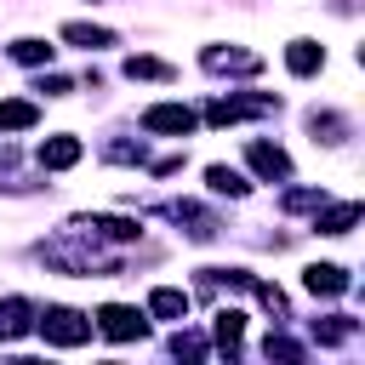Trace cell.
Here are the masks:
<instances>
[{
    "label": "cell",
    "instance_id": "6da1fadb",
    "mask_svg": "<svg viewBox=\"0 0 365 365\" xmlns=\"http://www.w3.org/2000/svg\"><path fill=\"white\" fill-rule=\"evenodd\" d=\"M91 319L80 314V308H46L40 314V336L46 342H57V348H80V342H91Z\"/></svg>",
    "mask_w": 365,
    "mask_h": 365
},
{
    "label": "cell",
    "instance_id": "7a4b0ae2",
    "mask_svg": "<svg viewBox=\"0 0 365 365\" xmlns=\"http://www.w3.org/2000/svg\"><path fill=\"white\" fill-rule=\"evenodd\" d=\"M274 108H279L274 97H217L205 108V120L211 125H234V120H257V114H274Z\"/></svg>",
    "mask_w": 365,
    "mask_h": 365
},
{
    "label": "cell",
    "instance_id": "3957f363",
    "mask_svg": "<svg viewBox=\"0 0 365 365\" xmlns=\"http://www.w3.org/2000/svg\"><path fill=\"white\" fill-rule=\"evenodd\" d=\"M108 342H131V336H143L148 325H143V314L137 308H125V302H108V308H97V319H91Z\"/></svg>",
    "mask_w": 365,
    "mask_h": 365
},
{
    "label": "cell",
    "instance_id": "277c9868",
    "mask_svg": "<svg viewBox=\"0 0 365 365\" xmlns=\"http://www.w3.org/2000/svg\"><path fill=\"white\" fill-rule=\"evenodd\" d=\"M143 131L188 137V131H194V108H182V103H154V108H143Z\"/></svg>",
    "mask_w": 365,
    "mask_h": 365
},
{
    "label": "cell",
    "instance_id": "5b68a950",
    "mask_svg": "<svg viewBox=\"0 0 365 365\" xmlns=\"http://www.w3.org/2000/svg\"><path fill=\"white\" fill-rule=\"evenodd\" d=\"M302 285H308L314 297H342V291H348V268H336V262H314V268L302 274Z\"/></svg>",
    "mask_w": 365,
    "mask_h": 365
},
{
    "label": "cell",
    "instance_id": "8992f818",
    "mask_svg": "<svg viewBox=\"0 0 365 365\" xmlns=\"http://www.w3.org/2000/svg\"><path fill=\"white\" fill-rule=\"evenodd\" d=\"M205 68H217V74H257L262 57L257 51H222V46H211L205 51Z\"/></svg>",
    "mask_w": 365,
    "mask_h": 365
},
{
    "label": "cell",
    "instance_id": "52a82bcc",
    "mask_svg": "<svg viewBox=\"0 0 365 365\" xmlns=\"http://www.w3.org/2000/svg\"><path fill=\"white\" fill-rule=\"evenodd\" d=\"M74 234H97V240H137V222H125V217H74Z\"/></svg>",
    "mask_w": 365,
    "mask_h": 365
},
{
    "label": "cell",
    "instance_id": "ba28073f",
    "mask_svg": "<svg viewBox=\"0 0 365 365\" xmlns=\"http://www.w3.org/2000/svg\"><path fill=\"white\" fill-rule=\"evenodd\" d=\"M34 325V302L29 297H6L0 302V336H23Z\"/></svg>",
    "mask_w": 365,
    "mask_h": 365
},
{
    "label": "cell",
    "instance_id": "9c48e42d",
    "mask_svg": "<svg viewBox=\"0 0 365 365\" xmlns=\"http://www.w3.org/2000/svg\"><path fill=\"white\" fill-rule=\"evenodd\" d=\"M80 160V137H51V143H40V165L46 171H68Z\"/></svg>",
    "mask_w": 365,
    "mask_h": 365
},
{
    "label": "cell",
    "instance_id": "30bf717a",
    "mask_svg": "<svg viewBox=\"0 0 365 365\" xmlns=\"http://www.w3.org/2000/svg\"><path fill=\"white\" fill-rule=\"evenodd\" d=\"M245 160H251L262 177H291V160H285V148H274V143H251Z\"/></svg>",
    "mask_w": 365,
    "mask_h": 365
},
{
    "label": "cell",
    "instance_id": "8fae6325",
    "mask_svg": "<svg viewBox=\"0 0 365 365\" xmlns=\"http://www.w3.org/2000/svg\"><path fill=\"white\" fill-rule=\"evenodd\" d=\"M63 40H68V46H86V51L114 46V34H108V29H97V23H63Z\"/></svg>",
    "mask_w": 365,
    "mask_h": 365
},
{
    "label": "cell",
    "instance_id": "7c38bea8",
    "mask_svg": "<svg viewBox=\"0 0 365 365\" xmlns=\"http://www.w3.org/2000/svg\"><path fill=\"white\" fill-rule=\"evenodd\" d=\"M354 222H359V205H354V200H342V205L319 211V222H314V228H319V234H348Z\"/></svg>",
    "mask_w": 365,
    "mask_h": 365
},
{
    "label": "cell",
    "instance_id": "4fadbf2b",
    "mask_svg": "<svg viewBox=\"0 0 365 365\" xmlns=\"http://www.w3.org/2000/svg\"><path fill=\"white\" fill-rule=\"evenodd\" d=\"M34 120H40V108H34V103H23V97L0 103V131H29Z\"/></svg>",
    "mask_w": 365,
    "mask_h": 365
},
{
    "label": "cell",
    "instance_id": "5bb4252c",
    "mask_svg": "<svg viewBox=\"0 0 365 365\" xmlns=\"http://www.w3.org/2000/svg\"><path fill=\"white\" fill-rule=\"evenodd\" d=\"M285 63H291V74H314V68L325 63V51H319L314 40H291V51H285Z\"/></svg>",
    "mask_w": 365,
    "mask_h": 365
},
{
    "label": "cell",
    "instance_id": "9a60e30c",
    "mask_svg": "<svg viewBox=\"0 0 365 365\" xmlns=\"http://www.w3.org/2000/svg\"><path fill=\"white\" fill-rule=\"evenodd\" d=\"M148 314H160V319H182V314H188V297L171 291V285H160V291L148 297Z\"/></svg>",
    "mask_w": 365,
    "mask_h": 365
},
{
    "label": "cell",
    "instance_id": "2e32d148",
    "mask_svg": "<svg viewBox=\"0 0 365 365\" xmlns=\"http://www.w3.org/2000/svg\"><path fill=\"white\" fill-rule=\"evenodd\" d=\"M125 74L131 80H177V68L160 63V57H125Z\"/></svg>",
    "mask_w": 365,
    "mask_h": 365
},
{
    "label": "cell",
    "instance_id": "e0dca14e",
    "mask_svg": "<svg viewBox=\"0 0 365 365\" xmlns=\"http://www.w3.org/2000/svg\"><path fill=\"white\" fill-rule=\"evenodd\" d=\"M211 331H217V348H240V331H245V319H240L234 308H222V314L211 319Z\"/></svg>",
    "mask_w": 365,
    "mask_h": 365
},
{
    "label": "cell",
    "instance_id": "ac0fdd59",
    "mask_svg": "<svg viewBox=\"0 0 365 365\" xmlns=\"http://www.w3.org/2000/svg\"><path fill=\"white\" fill-rule=\"evenodd\" d=\"M205 182H211V194H245V188H251V182H245L240 171H228V165H211Z\"/></svg>",
    "mask_w": 365,
    "mask_h": 365
},
{
    "label": "cell",
    "instance_id": "d6986e66",
    "mask_svg": "<svg viewBox=\"0 0 365 365\" xmlns=\"http://www.w3.org/2000/svg\"><path fill=\"white\" fill-rule=\"evenodd\" d=\"M11 57H17V63H51V46H46V40H17Z\"/></svg>",
    "mask_w": 365,
    "mask_h": 365
},
{
    "label": "cell",
    "instance_id": "ffe728a7",
    "mask_svg": "<svg viewBox=\"0 0 365 365\" xmlns=\"http://www.w3.org/2000/svg\"><path fill=\"white\" fill-rule=\"evenodd\" d=\"M308 125H314V131H325V143H342V131H348V125H342L336 114H314Z\"/></svg>",
    "mask_w": 365,
    "mask_h": 365
},
{
    "label": "cell",
    "instance_id": "44dd1931",
    "mask_svg": "<svg viewBox=\"0 0 365 365\" xmlns=\"http://www.w3.org/2000/svg\"><path fill=\"white\" fill-rule=\"evenodd\" d=\"M302 348L291 342V336H268V359H297Z\"/></svg>",
    "mask_w": 365,
    "mask_h": 365
}]
</instances>
